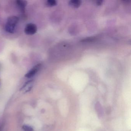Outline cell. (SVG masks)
I'll use <instances>...</instances> for the list:
<instances>
[{
	"label": "cell",
	"mask_w": 131,
	"mask_h": 131,
	"mask_svg": "<svg viewBox=\"0 0 131 131\" xmlns=\"http://www.w3.org/2000/svg\"><path fill=\"white\" fill-rule=\"evenodd\" d=\"M19 19L16 16L9 17L5 26V30L9 33L14 32L15 27L19 22Z\"/></svg>",
	"instance_id": "cell-1"
},
{
	"label": "cell",
	"mask_w": 131,
	"mask_h": 131,
	"mask_svg": "<svg viewBox=\"0 0 131 131\" xmlns=\"http://www.w3.org/2000/svg\"><path fill=\"white\" fill-rule=\"evenodd\" d=\"M37 30V27L35 24L29 23L26 26L24 32L27 35H32L36 33Z\"/></svg>",
	"instance_id": "cell-2"
},
{
	"label": "cell",
	"mask_w": 131,
	"mask_h": 131,
	"mask_svg": "<svg viewBox=\"0 0 131 131\" xmlns=\"http://www.w3.org/2000/svg\"><path fill=\"white\" fill-rule=\"evenodd\" d=\"M41 67V64L40 63L37 64L26 74L25 76V77L27 78H30L33 77L39 70Z\"/></svg>",
	"instance_id": "cell-3"
},
{
	"label": "cell",
	"mask_w": 131,
	"mask_h": 131,
	"mask_svg": "<svg viewBox=\"0 0 131 131\" xmlns=\"http://www.w3.org/2000/svg\"><path fill=\"white\" fill-rule=\"evenodd\" d=\"M19 8L20 9L21 11L23 13L25 12V8L27 5V3L26 1H22V0H18L16 1Z\"/></svg>",
	"instance_id": "cell-4"
},
{
	"label": "cell",
	"mask_w": 131,
	"mask_h": 131,
	"mask_svg": "<svg viewBox=\"0 0 131 131\" xmlns=\"http://www.w3.org/2000/svg\"><path fill=\"white\" fill-rule=\"evenodd\" d=\"M69 3L70 6L74 8L79 7L81 4V1H71Z\"/></svg>",
	"instance_id": "cell-5"
},
{
	"label": "cell",
	"mask_w": 131,
	"mask_h": 131,
	"mask_svg": "<svg viewBox=\"0 0 131 131\" xmlns=\"http://www.w3.org/2000/svg\"><path fill=\"white\" fill-rule=\"evenodd\" d=\"M46 4L48 6H54L56 5L57 2L56 1H53V0H49L47 1Z\"/></svg>",
	"instance_id": "cell-6"
},
{
	"label": "cell",
	"mask_w": 131,
	"mask_h": 131,
	"mask_svg": "<svg viewBox=\"0 0 131 131\" xmlns=\"http://www.w3.org/2000/svg\"><path fill=\"white\" fill-rule=\"evenodd\" d=\"M23 128L24 131H33V129L32 127L26 125L23 126Z\"/></svg>",
	"instance_id": "cell-7"
},
{
	"label": "cell",
	"mask_w": 131,
	"mask_h": 131,
	"mask_svg": "<svg viewBox=\"0 0 131 131\" xmlns=\"http://www.w3.org/2000/svg\"><path fill=\"white\" fill-rule=\"evenodd\" d=\"M95 40V38H87V39H85L83 40V42H92V41H94Z\"/></svg>",
	"instance_id": "cell-8"
},
{
	"label": "cell",
	"mask_w": 131,
	"mask_h": 131,
	"mask_svg": "<svg viewBox=\"0 0 131 131\" xmlns=\"http://www.w3.org/2000/svg\"><path fill=\"white\" fill-rule=\"evenodd\" d=\"M102 1H99L96 2V4L98 5H100L102 4Z\"/></svg>",
	"instance_id": "cell-9"
}]
</instances>
